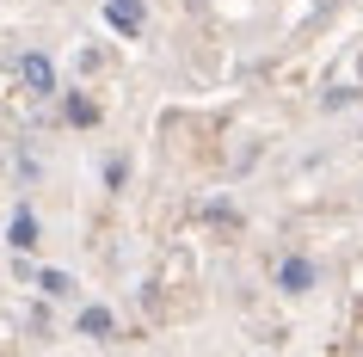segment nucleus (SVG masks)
<instances>
[{"label":"nucleus","mask_w":363,"mask_h":357,"mask_svg":"<svg viewBox=\"0 0 363 357\" xmlns=\"http://www.w3.org/2000/svg\"><path fill=\"white\" fill-rule=\"evenodd\" d=\"M25 80H31L38 93H50V62H43V56H25Z\"/></svg>","instance_id":"1"},{"label":"nucleus","mask_w":363,"mask_h":357,"mask_svg":"<svg viewBox=\"0 0 363 357\" xmlns=\"http://www.w3.org/2000/svg\"><path fill=\"white\" fill-rule=\"evenodd\" d=\"M13 241L31 246V241H38V222H31V216H19V222H13Z\"/></svg>","instance_id":"2"}]
</instances>
